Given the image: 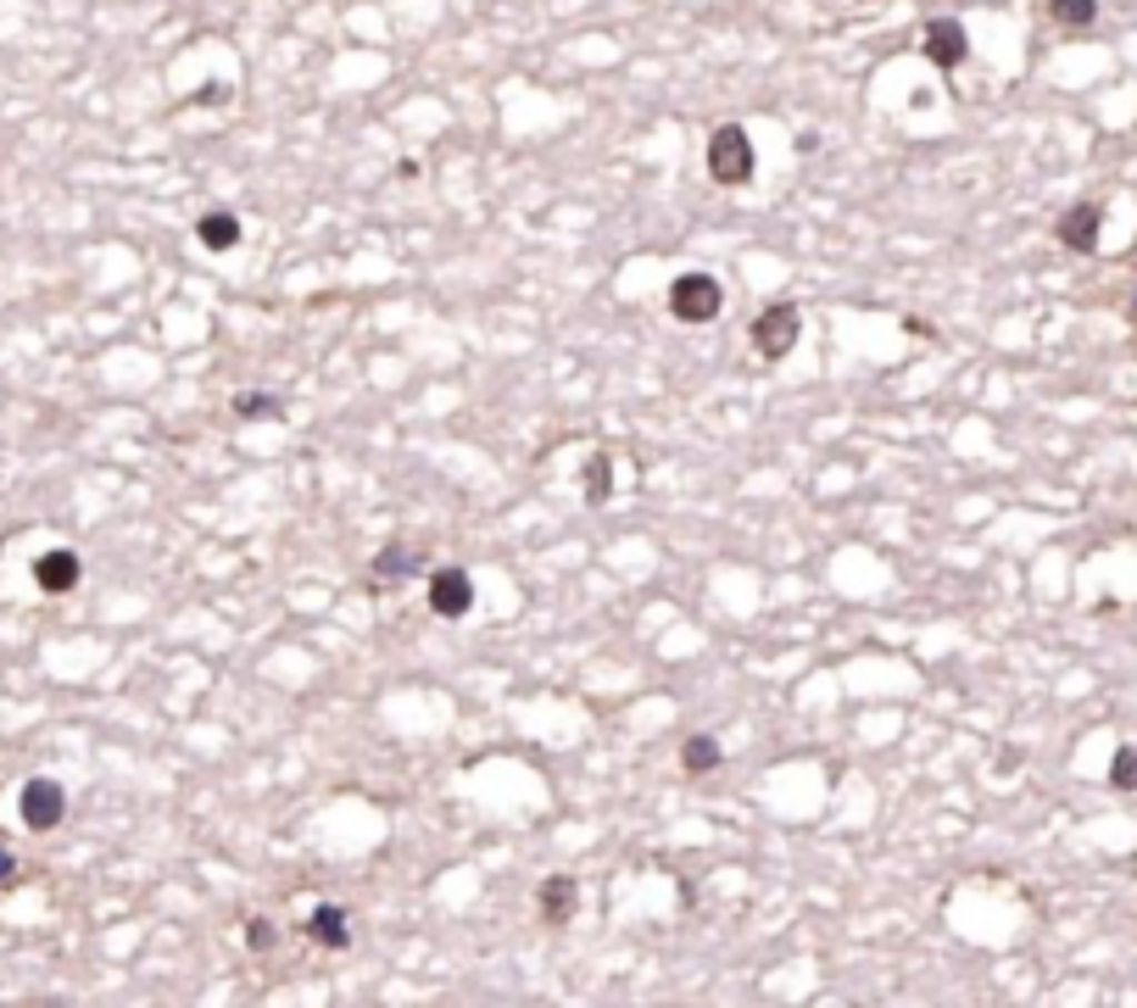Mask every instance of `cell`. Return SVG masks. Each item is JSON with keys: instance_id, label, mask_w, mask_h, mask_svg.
Listing matches in <instances>:
<instances>
[{"instance_id": "4fadbf2b", "label": "cell", "mask_w": 1137, "mask_h": 1008, "mask_svg": "<svg viewBox=\"0 0 1137 1008\" xmlns=\"http://www.w3.org/2000/svg\"><path fill=\"white\" fill-rule=\"evenodd\" d=\"M1048 18L1059 29H1087L1098 18V0H1048Z\"/></svg>"}, {"instance_id": "ba28073f", "label": "cell", "mask_w": 1137, "mask_h": 1008, "mask_svg": "<svg viewBox=\"0 0 1137 1008\" xmlns=\"http://www.w3.org/2000/svg\"><path fill=\"white\" fill-rule=\"evenodd\" d=\"M1098 223H1104V212H1098L1093 201L1070 207V212L1059 218V246H1070V251H1093V246H1098Z\"/></svg>"}, {"instance_id": "d6986e66", "label": "cell", "mask_w": 1137, "mask_h": 1008, "mask_svg": "<svg viewBox=\"0 0 1137 1008\" xmlns=\"http://www.w3.org/2000/svg\"><path fill=\"white\" fill-rule=\"evenodd\" d=\"M7 880H18V858H12L7 847H0V886H7Z\"/></svg>"}, {"instance_id": "3957f363", "label": "cell", "mask_w": 1137, "mask_h": 1008, "mask_svg": "<svg viewBox=\"0 0 1137 1008\" xmlns=\"http://www.w3.org/2000/svg\"><path fill=\"white\" fill-rule=\"evenodd\" d=\"M798 329H804L798 307H770V312H758V323H752V346H758V357H765V362H781V357L792 351Z\"/></svg>"}, {"instance_id": "7a4b0ae2", "label": "cell", "mask_w": 1137, "mask_h": 1008, "mask_svg": "<svg viewBox=\"0 0 1137 1008\" xmlns=\"http://www.w3.org/2000/svg\"><path fill=\"white\" fill-rule=\"evenodd\" d=\"M719 307H725V290H719L714 273H680V279L669 285V312H675L680 323H714Z\"/></svg>"}, {"instance_id": "30bf717a", "label": "cell", "mask_w": 1137, "mask_h": 1008, "mask_svg": "<svg viewBox=\"0 0 1137 1008\" xmlns=\"http://www.w3.org/2000/svg\"><path fill=\"white\" fill-rule=\"evenodd\" d=\"M307 936H312L318 947H329V952H340V947L351 941V930H346V914H340L335 902H318V908H312V919H307Z\"/></svg>"}, {"instance_id": "9c48e42d", "label": "cell", "mask_w": 1137, "mask_h": 1008, "mask_svg": "<svg viewBox=\"0 0 1137 1008\" xmlns=\"http://www.w3.org/2000/svg\"><path fill=\"white\" fill-rule=\"evenodd\" d=\"M575 902H580L575 880H569V875H547V886H541V919H547V925H569Z\"/></svg>"}, {"instance_id": "9a60e30c", "label": "cell", "mask_w": 1137, "mask_h": 1008, "mask_svg": "<svg viewBox=\"0 0 1137 1008\" xmlns=\"http://www.w3.org/2000/svg\"><path fill=\"white\" fill-rule=\"evenodd\" d=\"M1109 780L1120 786V791H1131L1137 786V747H1120L1115 752V764H1109Z\"/></svg>"}, {"instance_id": "5b68a950", "label": "cell", "mask_w": 1137, "mask_h": 1008, "mask_svg": "<svg viewBox=\"0 0 1137 1008\" xmlns=\"http://www.w3.org/2000/svg\"><path fill=\"white\" fill-rule=\"evenodd\" d=\"M62 814H68V791H62L57 780H29V786H23V819H29L34 830L62 825Z\"/></svg>"}, {"instance_id": "5bb4252c", "label": "cell", "mask_w": 1137, "mask_h": 1008, "mask_svg": "<svg viewBox=\"0 0 1137 1008\" xmlns=\"http://www.w3.org/2000/svg\"><path fill=\"white\" fill-rule=\"evenodd\" d=\"M608 473H614V462H608V451H597V457L586 462V479H591V485H586V501H591V508H602V501H608Z\"/></svg>"}, {"instance_id": "2e32d148", "label": "cell", "mask_w": 1137, "mask_h": 1008, "mask_svg": "<svg viewBox=\"0 0 1137 1008\" xmlns=\"http://www.w3.org/2000/svg\"><path fill=\"white\" fill-rule=\"evenodd\" d=\"M373 575H379V580H402V575H408V552H397V547L379 552V558H373Z\"/></svg>"}, {"instance_id": "e0dca14e", "label": "cell", "mask_w": 1137, "mask_h": 1008, "mask_svg": "<svg viewBox=\"0 0 1137 1008\" xmlns=\"http://www.w3.org/2000/svg\"><path fill=\"white\" fill-rule=\"evenodd\" d=\"M235 412H240V418H273L279 401H273V396H235Z\"/></svg>"}, {"instance_id": "277c9868", "label": "cell", "mask_w": 1137, "mask_h": 1008, "mask_svg": "<svg viewBox=\"0 0 1137 1008\" xmlns=\"http://www.w3.org/2000/svg\"><path fill=\"white\" fill-rule=\"evenodd\" d=\"M430 608H436L441 619H463V613L475 608V580H469L463 569H436V580H430Z\"/></svg>"}, {"instance_id": "52a82bcc", "label": "cell", "mask_w": 1137, "mask_h": 1008, "mask_svg": "<svg viewBox=\"0 0 1137 1008\" xmlns=\"http://www.w3.org/2000/svg\"><path fill=\"white\" fill-rule=\"evenodd\" d=\"M79 575H84L79 552H46V558L34 563V586L51 591V597H68V591L79 586Z\"/></svg>"}, {"instance_id": "6da1fadb", "label": "cell", "mask_w": 1137, "mask_h": 1008, "mask_svg": "<svg viewBox=\"0 0 1137 1008\" xmlns=\"http://www.w3.org/2000/svg\"><path fill=\"white\" fill-rule=\"evenodd\" d=\"M708 173H714V184H725V190H736V184L752 179V140H747V129H736V123L714 129V140H708Z\"/></svg>"}, {"instance_id": "7c38bea8", "label": "cell", "mask_w": 1137, "mask_h": 1008, "mask_svg": "<svg viewBox=\"0 0 1137 1008\" xmlns=\"http://www.w3.org/2000/svg\"><path fill=\"white\" fill-rule=\"evenodd\" d=\"M719 741L714 736H691L686 741V752H680V764H686V775H708V769H719Z\"/></svg>"}, {"instance_id": "8992f818", "label": "cell", "mask_w": 1137, "mask_h": 1008, "mask_svg": "<svg viewBox=\"0 0 1137 1008\" xmlns=\"http://www.w3.org/2000/svg\"><path fill=\"white\" fill-rule=\"evenodd\" d=\"M965 51H970V40H965V29H959L954 18L926 23V57H931L937 68H959V62H965Z\"/></svg>"}, {"instance_id": "8fae6325", "label": "cell", "mask_w": 1137, "mask_h": 1008, "mask_svg": "<svg viewBox=\"0 0 1137 1008\" xmlns=\"http://www.w3.org/2000/svg\"><path fill=\"white\" fill-rule=\"evenodd\" d=\"M196 234H201L207 251H235V246H240V223H235V212H207V218L196 223Z\"/></svg>"}, {"instance_id": "ac0fdd59", "label": "cell", "mask_w": 1137, "mask_h": 1008, "mask_svg": "<svg viewBox=\"0 0 1137 1008\" xmlns=\"http://www.w3.org/2000/svg\"><path fill=\"white\" fill-rule=\"evenodd\" d=\"M246 941H251L257 952H268V947H273V925H268V919H246Z\"/></svg>"}]
</instances>
